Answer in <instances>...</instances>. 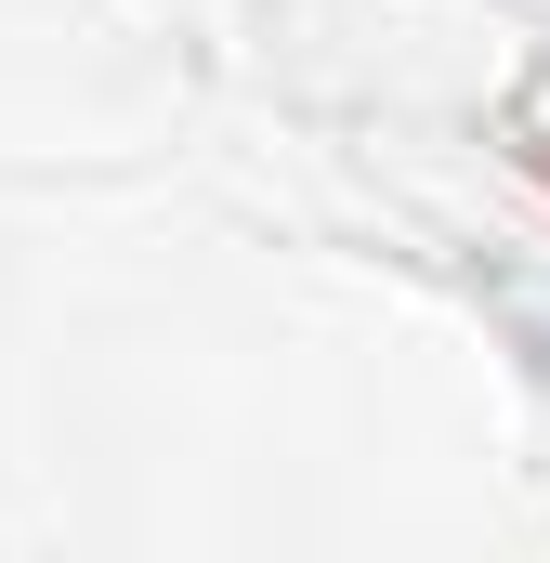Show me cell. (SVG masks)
I'll use <instances>...</instances> for the list:
<instances>
[{"mask_svg":"<svg viewBox=\"0 0 550 563\" xmlns=\"http://www.w3.org/2000/svg\"><path fill=\"white\" fill-rule=\"evenodd\" d=\"M538 170H550V144H538Z\"/></svg>","mask_w":550,"mask_h":563,"instance_id":"obj_1","label":"cell"}]
</instances>
